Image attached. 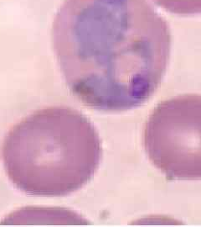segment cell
I'll return each mask as SVG.
<instances>
[{"label": "cell", "instance_id": "3957f363", "mask_svg": "<svg viewBox=\"0 0 201 227\" xmlns=\"http://www.w3.org/2000/svg\"><path fill=\"white\" fill-rule=\"evenodd\" d=\"M143 144L148 158L170 179H201V95H180L153 109Z\"/></svg>", "mask_w": 201, "mask_h": 227}, {"label": "cell", "instance_id": "277c9868", "mask_svg": "<svg viewBox=\"0 0 201 227\" xmlns=\"http://www.w3.org/2000/svg\"><path fill=\"white\" fill-rule=\"evenodd\" d=\"M166 11L178 15L201 14V0H153Z\"/></svg>", "mask_w": 201, "mask_h": 227}, {"label": "cell", "instance_id": "6da1fadb", "mask_svg": "<svg viewBox=\"0 0 201 227\" xmlns=\"http://www.w3.org/2000/svg\"><path fill=\"white\" fill-rule=\"evenodd\" d=\"M52 43L71 93L90 108L120 112L156 92L171 35L147 0H65L54 19Z\"/></svg>", "mask_w": 201, "mask_h": 227}, {"label": "cell", "instance_id": "7a4b0ae2", "mask_svg": "<svg viewBox=\"0 0 201 227\" xmlns=\"http://www.w3.org/2000/svg\"><path fill=\"white\" fill-rule=\"evenodd\" d=\"M101 158L96 128L65 107L29 114L11 128L3 145L8 179L33 196L61 197L79 190L93 177Z\"/></svg>", "mask_w": 201, "mask_h": 227}]
</instances>
